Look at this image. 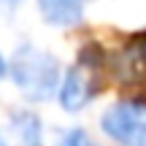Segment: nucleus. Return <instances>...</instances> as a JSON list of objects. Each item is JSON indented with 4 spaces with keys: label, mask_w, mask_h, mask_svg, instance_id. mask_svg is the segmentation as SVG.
<instances>
[{
    "label": "nucleus",
    "mask_w": 146,
    "mask_h": 146,
    "mask_svg": "<svg viewBox=\"0 0 146 146\" xmlns=\"http://www.w3.org/2000/svg\"><path fill=\"white\" fill-rule=\"evenodd\" d=\"M38 11L49 25H57V27H70L81 22L78 0H38Z\"/></svg>",
    "instance_id": "obj_6"
},
{
    "label": "nucleus",
    "mask_w": 146,
    "mask_h": 146,
    "mask_svg": "<svg viewBox=\"0 0 146 146\" xmlns=\"http://www.w3.org/2000/svg\"><path fill=\"white\" fill-rule=\"evenodd\" d=\"M98 84H100V65L98 60H92L89 54H84L76 65L68 70L60 89V103L65 111H78L98 95Z\"/></svg>",
    "instance_id": "obj_3"
},
{
    "label": "nucleus",
    "mask_w": 146,
    "mask_h": 146,
    "mask_svg": "<svg viewBox=\"0 0 146 146\" xmlns=\"http://www.w3.org/2000/svg\"><path fill=\"white\" fill-rule=\"evenodd\" d=\"M0 146H41V119L30 111H14L0 125Z\"/></svg>",
    "instance_id": "obj_4"
},
{
    "label": "nucleus",
    "mask_w": 146,
    "mask_h": 146,
    "mask_svg": "<svg viewBox=\"0 0 146 146\" xmlns=\"http://www.w3.org/2000/svg\"><path fill=\"white\" fill-rule=\"evenodd\" d=\"M100 127L116 143L146 146V103L122 100V103L111 106L100 119Z\"/></svg>",
    "instance_id": "obj_2"
},
{
    "label": "nucleus",
    "mask_w": 146,
    "mask_h": 146,
    "mask_svg": "<svg viewBox=\"0 0 146 146\" xmlns=\"http://www.w3.org/2000/svg\"><path fill=\"white\" fill-rule=\"evenodd\" d=\"M11 78L19 92L30 100H49L60 84V65L52 54L33 46H22L11 60Z\"/></svg>",
    "instance_id": "obj_1"
},
{
    "label": "nucleus",
    "mask_w": 146,
    "mask_h": 146,
    "mask_svg": "<svg viewBox=\"0 0 146 146\" xmlns=\"http://www.w3.org/2000/svg\"><path fill=\"white\" fill-rule=\"evenodd\" d=\"M5 73V62H3V57H0V76Z\"/></svg>",
    "instance_id": "obj_8"
},
{
    "label": "nucleus",
    "mask_w": 146,
    "mask_h": 146,
    "mask_svg": "<svg viewBox=\"0 0 146 146\" xmlns=\"http://www.w3.org/2000/svg\"><path fill=\"white\" fill-rule=\"evenodd\" d=\"M57 146H95V143L87 138V133H84V130H68Z\"/></svg>",
    "instance_id": "obj_7"
},
{
    "label": "nucleus",
    "mask_w": 146,
    "mask_h": 146,
    "mask_svg": "<svg viewBox=\"0 0 146 146\" xmlns=\"http://www.w3.org/2000/svg\"><path fill=\"white\" fill-rule=\"evenodd\" d=\"M114 73L127 87H146V41L135 38L114 57Z\"/></svg>",
    "instance_id": "obj_5"
}]
</instances>
